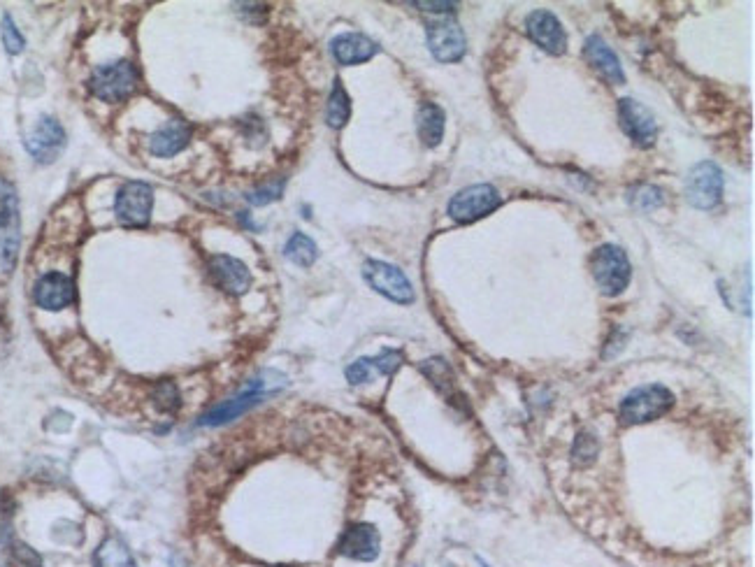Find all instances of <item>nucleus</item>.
Returning a JSON list of instances; mask_svg holds the SVG:
<instances>
[{"label": "nucleus", "instance_id": "8", "mask_svg": "<svg viewBox=\"0 0 755 567\" xmlns=\"http://www.w3.org/2000/svg\"><path fill=\"white\" fill-rule=\"evenodd\" d=\"M363 277L372 289L398 305L414 303V286L405 272L384 261H365Z\"/></svg>", "mask_w": 755, "mask_h": 567}, {"label": "nucleus", "instance_id": "26", "mask_svg": "<svg viewBox=\"0 0 755 567\" xmlns=\"http://www.w3.org/2000/svg\"><path fill=\"white\" fill-rule=\"evenodd\" d=\"M284 179H277V182H270V184H263V186H258V189H254V191H249V196H247V200H249V203L251 205H268V203H272V200H277V198H282V191H284Z\"/></svg>", "mask_w": 755, "mask_h": 567}, {"label": "nucleus", "instance_id": "13", "mask_svg": "<svg viewBox=\"0 0 755 567\" xmlns=\"http://www.w3.org/2000/svg\"><path fill=\"white\" fill-rule=\"evenodd\" d=\"M26 149L38 163H52L66 149V131L54 117H42L28 135Z\"/></svg>", "mask_w": 755, "mask_h": 567}, {"label": "nucleus", "instance_id": "32", "mask_svg": "<svg viewBox=\"0 0 755 567\" xmlns=\"http://www.w3.org/2000/svg\"><path fill=\"white\" fill-rule=\"evenodd\" d=\"M10 551H12V556H14V558H17V561L24 563L26 567H40V565H42L40 556H38V554H35V551L28 549V547H26V544H12Z\"/></svg>", "mask_w": 755, "mask_h": 567}, {"label": "nucleus", "instance_id": "9", "mask_svg": "<svg viewBox=\"0 0 755 567\" xmlns=\"http://www.w3.org/2000/svg\"><path fill=\"white\" fill-rule=\"evenodd\" d=\"M154 210V191L147 182H126L114 200L117 219L128 228H145Z\"/></svg>", "mask_w": 755, "mask_h": 567}, {"label": "nucleus", "instance_id": "28", "mask_svg": "<svg viewBox=\"0 0 755 567\" xmlns=\"http://www.w3.org/2000/svg\"><path fill=\"white\" fill-rule=\"evenodd\" d=\"M375 375H377V368H375V363H372V358H358V361H354L347 368L349 384H356V386L370 382Z\"/></svg>", "mask_w": 755, "mask_h": 567}, {"label": "nucleus", "instance_id": "34", "mask_svg": "<svg viewBox=\"0 0 755 567\" xmlns=\"http://www.w3.org/2000/svg\"><path fill=\"white\" fill-rule=\"evenodd\" d=\"M170 567H189V565H186V561H184V558L182 556H172L170 558Z\"/></svg>", "mask_w": 755, "mask_h": 567}, {"label": "nucleus", "instance_id": "18", "mask_svg": "<svg viewBox=\"0 0 755 567\" xmlns=\"http://www.w3.org/2000/svg\"><path fill=\"white\" fill-rule=\"evenodd\" d=\"M191 135H193V128L186 124L184 119H170L168 124L158 128V131L149 138L151 154L158 156V159L175 156L182 152L186 145H189Z\"/></svg>", "mask_w": 755, "mask_h": 567}, {"label": "nucleus", "instance_id": "22", "mask_svg": "<svg viewBox=\"0 0 755 567\" xmlns=\"http://www.w3.org/2000/svg\"><path fill=\"white\" fill-rule=\"evenodd\" d=\"M93 563L96 567H138L133 561L131 551L119 537H107V540L100 544L96 556H93Z\"/></svg>", "mask_w": 755, "mask_h": 567}, {"label": "nucleus", "instance_id": "7", "mask_svg": "<svg viewBox=\"0 0 755 567\" xmlns=\"http://www.w3.org/2000/svg\"><path fill=\"white\" fill-rule=\"evenodd\" d=\"M723 170L716 163L702 161L693 165L686 177V198L697 210H714L723 198Z\"/></svg>", "mask_w": 755, "mask_h": 567}, {"label": "nucleus", "instance_id": "19", "mask_svg": "<svg viewBox=\"0 0 755 567\" xmlns=\"http://www.w3.org/2000/svg\"><path fill=\"white\" fill-rule=\"evenodd\" d=\"M584 56L591 66L598 70V73L607 80L609 84H623L625 82V73L621 61L614 54L607 42H604L600 35H591L584 45Z\"/></svg>", "mask_w": 755, "mask_h": 567}, {"label": "nucleus", "instance_id": "2", "mask_svg": "<svg viewBox=\"0 0 755 567\" xmlns=\"http://www.w3.org/2000/svg\"><path fill=\"white\" fill-rule=\"evenodd\" d=\"M674 405V393L660 384L639 386L621 400L618 407V419L625 426H639V423L656 421L665 416Z\"/></svg>", "mask_w": 755, "mask_h": 567}, {"label": "nucleus", "instance_id": "30", "mask_svg": "<svg viewBox=\"0 0 755 567\" xmlns=\"http://www.w3.org/2000/svg\"><path fill=\"white\" fill-rule=\"evenodd\" d=\"M598 449H600V444L591 433H581L577 437V442H574V458H577L579 463H588V461H593L595 454H598Z\"/></svg>", "mask_w": 755, "mask_h": 567}, {"label": "nucleus", "instance_id": "29", "mask_svg": "<svg viewBox=\"0 0 755 567\" xmlns=\"http://www.w3.org/2000/svg\"><path fill=\"white\" fill-rule=\"evenodd\" d=\"M154 400L163 412H175L179 407V391L172 382H161L154 389Z\"/></svg>", "mask_w": 755, "mask_h": 567}, {"label": "nucleus", "instance_id": "20", "mask_svg": "<svg viewBox=\"0 0 755 567\" xmlns=\"http://www.w3.org/2000/svg\"><path fill=\"white\" fill-rule=\"evenodd\" d=\"M421 370L444 398L451 400V403L460 405V407H465V400H463V396H460V391L456 386V377H453L449 363L444 361V358H430V361H423Z\"/></svg>", "mask_w": 755, "mask_h": 567}, {"label": "nucleus", "instance_id": "5", "mask_svg": "<svg viewBox=\"0 0 755 567\" xmlns=\"http://www.w3.org/2000/svg\"><path fill=\"white\" fill-rule=\"evenodd\" d=\"M502 205V196L491 184H474L458 191L449 203V217L456 224H474Z\"/></svg>", "mask_w": 755, "mask_h": 567}, {"label": "nucleus", "instance_id": "27", "mask_svg": "<svg viewBox=\"0 0 755 567\" xmlns=\"http://www.w3.org/2000/svg\"><path fill=\"white\" fill-rule=\"evenodd\" d=\"M3 42H5V49L10 54H21L26 47L24 35L19 33V28H17V24H14V19L10 17V14H5V17H3Z\"/></svg>", "mask_w": 755, "mask_h": 567}, {"label": "nucleus", "instance_id": "1", "mask_svg": "<svg viewBox=\"0 0 755 567\" xmlns=\"http://www.w3.org/2000/svg\"><path fill=\"white\" fill-rule=\"evenodd\" d=\"M284 384H286V379L279 375V372H263V375H258L254 382H251L244 391L237 393V396H233L217 407H212L210 412L200 419V426H224V423H230L233 419H237V416L247 414L251 407L261 405L265 398L282 389Z\"/></svg>", "mask_w": 755, "mask_h": 567}, {"label": "nucleus", "instance_id": "14", "mask_svg": "<svg viewBox=\"0 0 755 567\" xmlns=\"http://www.w3.org/2000/svg\"><path fill=\"white\" fill-rule=\"evenodd\" d=\"M379 549L381 537L372 523H354V526L344 530L340 542H337V554L347 556L351 561H375L379 556Z\"/></svg>", "mask_w": 755, "mask_h": 567}, {"label": "nucleus", "instance_id": "31", "mask_svg": "<svg viewBox=\"0 0 755 567\" xmlns=\"http://www.w3.org/2000/svg\"><path fill=\"white\" fill-rule=\"evenodd\" d=\"M372 363H375L377 375H393L402 365V354L398 349H384L379 356L372 358Z\"/></svg>", "mask_w": 755, "mask_h": 567}, {"label": "nucleus", "instance_id": "33", "mask_svg": "<svg viewBox=\"0 0 755 567\" xmlns=\"http://www.w3.org/2000/svg\"><path fill=\"white\" fill-rule=\"evenodd\" d=\"M414 7H421L426 12H453L456 3H412Z\"/></svg>", "mask_w": 755, "mask_h": 567}, {"label": "nucleus", "instance_id": "25", "mask_svg": "<svg viewBox=\"0 0 755 567\" xmlns=\"http://www.w3.org/2000/svg\"><path fill=\"white\" fill-rule=\"evenodd\" d=\"M628 200H630V205L637 207V210L651 212V210H658V207L665 203V196H663V191L658 189V186L639 184V186H635V189H630Z\"/></svg>", "mask_w": 755, "mask_h": 567}, {"label": "nucleus", "instance_id": "17", "mask_svg": "<svg viewBox=\"0 0 755 567\" xmlns=\"http://www.w3.org/2000/svg\"><path fill=\"white\" fill-rule=\"evenodd\" d=\"M330 52L340 66H358L379 52V45L363 33H342L330 42Z\"/></svg>", "mask_w": 755, "mask_h": 567}, {"label": "nucleus", "instance_id": "24", "mask_svg": "<svg viewBox=\"0 0 755 567\" xmlns=\"http://www.w3.org/2000/svg\"><path fill=\"white\" fill-rule=\"evenodd\" d=\"M351 117V100L340 80H335L333 91H330L328 107H326V121L330 128H342Z\"/></svg>", "mask_w": 755, "mask_h": 567}, {"label": "nucleus", "instance_id": "23", "mask_svg": "<svg viewBox=\"0 0 755 567\" xmlns=\"http://www.w3.org/2000/svg\"><path fill=\"white\" fill-rule=\"evenodd\" d=\"M284 256L289 258L293 265L298 268H312L316 256H319V247L312 238H307L305 233H293L291 240L286 242L284 247Z\"/></svg>", "mask_w": 755, "mask_h": 567}, {"label": "nucleus", "instance_id": "4", "mask_svg": "<svg viewBox=\"0 0 755 567\" xmlns=\"http://www.w3.org/2000/svg\"><path fill=\"white\" fill-rule=\"evenodd\" d=\"M140 73L131 61H117L107 63V66H98L93 70L89 89L96 98L105 100V103H121L131 93L138 89Z\"/></svg>", "mask_w": 755, "mask_h": 567}, {"label": "nucleus", "instance_id": "3", "mask_svg": "<svg viewBox=\"0 0 755 567\" xmlns=\"http://www.w3.org/2000/svg\"><path fill=\"white\" fill-rule=\"evenodd\" d=\"M593 279L598 284V289L604 296L614 298L628 289L632 268L628 261V254L616 244H602V247L593 254L591 261Z\"/></svg>", "mask_w": 755, "mask_h": 567}, {"label": "nucleus", "instance_id": "15", "mask_svg": "<svg viewBox=\"0 0 755 567\" xmlns=\"http://www.w3.org/2000/svg\"><path fill=\"white\" fill-rule=\"evenodd\" d=\"M526 31L530 35V40L542 47L544 52H549L553 56L565 54L567 35L556 14H551L549 10L530 12L526 19Z\"/></svg>", "mask_w": 755, "mask_h": 567}, {"label": "nucleus", "instance_id": "16", "mask_svg": "<svg viewBox=\"0 0 755 567\" xmlns=\"http://www.w3.org/2000/svg\"><path fill=\"white\" fill-rule=\"evenodd\" d=\"M210 275L217 282L219 289H224L230 296H242L251 286V272L240 258L217 254L210 258Z\"/></svg>", "mask_w": 755, "mask_h": 567}, {"label": "nucleus", "instance_id": "10", "mask_svg": "<svg viewBox=\"0 0 755 567\" xmlns=\"http://www.w3.org/2000/svg\"><path fill=\"white\" fill-rule=\"evenodd\" d=\"M426 40H428L430 52H433L437 61L456 63L465 56V49H467L465 33L453 19L430 21L428 31H426Z\"/></svg>", "mask_w": 755, "mask_h": 567}, {"label": "nucleus", "instance_id": "6", "mask_svg": "<svg viewBox=\"0 0 755 567\" xmlns=\"http://www.w3.org/2000/svg\"><path fill=\"white\" fill-rule=\"evenodd\" d=\"M21 219L17 193L7 182H0V265L12 270L19 256Z\"/></svg>", "mask_w": 755, "mask_h": 567}, {"label": "nucleus", "instance_id": "12", "mask_svg": "<svg viewBox=\"0 0 755 567\" xmlns=\"http://www.w3.org/2000/svg\"><path fill=\"white\" fill-rule=\"evenodd\" d=\"M75 282L63 272H47L33 286L35 305L47 312H61L75 303Z\"/></svg>", "mask_w": 755, "mask_h": 567}, {"label": "nucleus", "instance_id": "21", "mask_svg": "<svg viewBox=\"0 0 755 567\" xmlns=\"http://www.w3.org/2000/svg\"><path fill=\"white\" fill-rule=\"evenodd\" d=\"M444 126H447V114L440 105L426 103L421 105L416 114V128H419V138L426 147H437L444 138Z\"/></svg>", "mask_w": 755, "mask_h": 567}, {"label": "nucleus", "instance_id": "11", "mask_svg": "<svg viewBox=\"0 0 755 567\" xmlns=\"http://www.w3.org/2000/svg\"><path fill=\"white\" fill-rule=\"evenodd\" d=\"M618 121L625 135L639 147H651L658 135V121L653 117L649 107H644L639 100L623 98L618 103Z\"/></svg>", "mask_w": 755, "mask_h": 567}]
</instances>
